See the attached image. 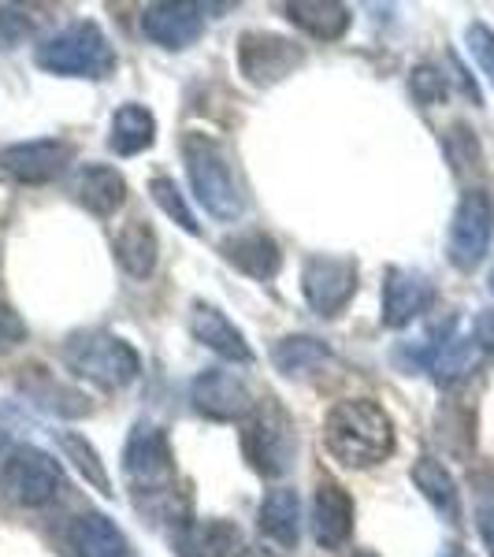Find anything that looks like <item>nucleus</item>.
I'll return each mask as SVG.
<instances>
[{
  "label": "nucleus",
  "mask_w": 494,
  "mask_h": 557,
  "mask_svg": "<svg viewBox=\"0 0 494 557\" xmlns=\"http://www.w3.org/2000/svg\"><path fill=\"white\" fill-rule=\"evenodd\" d=\"M190 401L205 420H215V424H235L238 420L242 424L257 398L242 375L227 372V368H205L190 383Z\"/></svg>",
  "instance_id": "nucleus-12"
},
{
  "label": "nucleus",
  "mask_w": 494,
  "mask_h": 557,
  "mask_svg": "<svg viewBox=\"0 0 494 557\" xmlns=\"http://www.w3.org/2000/svg\"><path fill=\"white\" fill-rule=\"evenodd\" d=\"M123 475H127V487L134 491L141 509H157L160 502L172 509L178 469L164 428L152 420H138L131 428L127 446H123Z\"/></svg>",
  "instance_id": "nucleus-2"
},
{
  "label": "nucleus",
  "mask_w": 494,
  "mask_h": 557,
  "mask_svg": "<svg viewBox=\"0 0 494 557\" xmlns=\"http://www.w3.org/2000/svg\"><path fill=\"white\" fill-rule=\"evenodd\" d=\"M439 557H465V550L457 543H446L443 550H439Z\"/></svg>",
  "instance_id": "nucleus-38"
},
{
  "label": "nucleus",
  "mask_w": 494,
  "mask_h": 557,
  "mask_svg": "<svg viewBox=\"0 0 494 557\" xmlns=\"http://www.w3.org/2000/svg\"><path fill=\"white\" fill-rule=\"evenodd\" d=\"M446 157H450V168L457 175H465L469 168L480 164V141H476V131L469 123H454L450 131H446Z\"/></svg>",
  "instance_id": "nucleus-32"
},
{
  "label": "nucleus",
  "mask_w": 494,
  "mask_h": 557,
  "mask_svg": "<svg viewBox=\"0 0 494 557\" xmlns=\"http://www.w3.org/2000/svg\"><path fill=\"white\" fill-rule=\"evenodd\" d=\"M309 524L320 550H343L349 539H354V498H349V491L338 480L323 475L317 483Z\"/></svg>",
  "instance_id": "nucleus-15"
},
{
  "label": "nucleus",
  "mask_w": 494,
  "mask_h": 557,
  "mask_svg": "<svg viewBox=\"0 0 494 557\" xmlns=\"http://www.w3.org/2000/svg\"><path fill=\"white\" fill-rule=\"evenodd\" d=\"M472 343L483 349V354H494V309H483L472 323Z\"/></svg>",
  "instance_id": "nucleus-37"
},
{
  "label": "nucleus",
  "mask_w": 494,
  "mask_h": 557,
  "mask_svg": "<svg viewBox=\"0 0 494 557\" xmlns=\"http://www.w3.org/2000/svg\"><path fill=\"white\" fill-rule=\"evenodd\" d=\"M64 357L67 372H75L78 380L97 383L101 391H123L141 375V357L127 338L112 335V331L89 327V331H75V335L64 338Z\"/></svg>",
  "instance_id": "nucleus-5"
},
{
  "label": "nucleus",
  "mask_w": 494,
  "mask_h": 557,
  "mask_svg": "<svg viewBox=\"0 0 494 557\" xmlns=\"http://www.w3.org/2000/svg\"><path fill=\"white\" fill-rule=\"evenodd\" d=\"M115 260L120 268L134 278H149L157 272V260H160V238L157 231L149 227L146 220H131L127 227L115 235Z\"/></svg>",
  "instance_id": "nucleus-26"
},
{
  "label": "nucleus",
  "mask_w": 494,
  "mask_h": 557,
  "mask_svg": "<svg viewBox=\"0 0 494 557\" xmlns=\"http://www.w3.org/2000/svg\"><path fill=\"white\" fill-rule=\"evenodd\" d=\"M152 141H157V115L149 112L146 104H120L112 115V123H108V149L115 152V157L131 160V157H141L146 149H152Z\"/></svg>",
  "instance_id": "nucleus-24"
},
{
  "label": "nucleus",
  "mask_w": 494,
  "mask_h": 557,
  "mask_svg": "<svg viewBox=\"0 0 494 557\" xmlns=\"http://www.w3.org/2000/svg\"><path fill=\"white\" fill-rule=\"evenodd\" d=\"M257 528L280 550H298L301 543V498L294 487H272L257 509Z\"/></svg>",
  "instance_id": "nucleus-20"
},
{
  "label": "nucleus",
  "mask_w": 494,
  "mask_h": 557,
  "mask_svg": "<svg viewBox=\"0 0 494 557\" xmlns=\"http://www.w3.org/2000/svg\"><path fill=\"white\" fill-rule=\"evenodd\" d=\"M34 64L60 78L104 83L120 60H115V49L101 26L94 20H78L64 26L60 34H52V38H45L38 49H34Z\"/></svg>",
  "instance_id": "nucleus-4"
},
{
  "label": "nucleus",
  "mask_w": 494,
  "mask_h": 557,
  "mask_svg": "<svg viewBox=\"0 0 494 557\" xmlns=\"http://www.w3.org/2000/svg\"><path fill=\"white\" fill-rule=\"evenodd\" d=\"M242 457L260 480H283L298 457V431L275 398H257L242 420Z\"/></svg>",
  "instance_id": "nucleus-6"
},
{
  "label": "nucleus",
  "mask_w": 494,
  "mask_h": 557,
  "mask_svg": "<svg viewBox=\"0 0 494 557\" xmlns=\"http://www.w3.org/2000/svg\"><path fill=\"white\" fill-rule=\"evenodd\" d=\"M71 197L75 205H83L89 215L108 220L127 205V178L108 164H83L71 178Z\"/></svg>",
  "instance_id": "nucleus-17"
},
{
  "label": "nucleus",
  "mask_w": 494,
  "mask_h": 557,
  "mask_svg": "<svg viewBox=\"0 0 494 557\" xmlns=\"http://www.w3.org/2000/svg\"><path fill=\"white\" fill-rule=\"evenodd\" d=\"M305 64V49L294 38L272 30H246L238 38V75L249 86L268 89L291 78Z\"/></svg>",
  "instance_id": "nucleus-9"
},
{
  "label": "nucleus",
  "mask_w": 494,
  "mask_h": 557,
  "mask_svg": "<svg viewBox=\"0 0 494 557\" xmlns=\"http://www.w3.org/2000/svg\"><path fill=\"white\" fill-rule=\"evenodd\" d=\"M349 557H375V554H361V550H357V554H349Z\"/></svg>",
  "instance_id": "nucleus-40"
},
{
  "label": "nucleus",
  "mask_w": 494,
  "mask_h": 557,
  "mask_svg": "<svg viewBox=\"0 0 494 557\" xmlns=\"http://www.w3.org/2000/svg\"><path fill=\"white\" fill-rule=\"evenodd\" d=\"M286 20L317 41H343L354 26V12L338 0H291L283 4Z\"/></svg>",
  "instance_id": "nucleus-22"
},
{
  "label": "nucleus",
  "mask_w": 494,
  "mask_h": 557,
  "mask_svg": "<svg viewBox=\"0 0 494 557\" xmlns=\"http://www.w3.org/2000/svg\"><path fill=\"white\" fill-rule=\"evenodd\" d=\"M220 253L231 268H238L242 275L257 278V283L275 278L283 268L280 242L272 235H264V231H238V235H227L220 242Z\"/></svg>",
  "instance_id": "nucleus-18"
},
{
  "label": "nucleus",
  "mask_w": 494,
  "mask_h": 557,
  "mask_svg": "<svg viewBox=\"0 0 494 557\" xmlns=\"http://www.w3.org/2000/svg\"><path fill=\"white\" fill-rule=\"evenodd\" d=\"M172 546L178 557H246L242 528L231 520H186L175 528Z\"/></svg>",
  "instance_id": "nucleus-16"
},
{
  "label": "nucleus",
  "mask_w": 494,
  "mask_h": 557,
  "mask_svg": "<svg viewBox=\"0 0 494 557\" xmlns=\"http://www.w3.org/2000/svg\"><path fill=\"white\" fill-rule=\"evenodd\" d=\"M494 238V201L483 186H469L454 205L446 231V260L457 272H476L483 264Z\"/></svg>",
  "instance_id": "nucleus-8"
},
{
  "label": "nucleus",
  "mask_w": 494,
  "mask_h": 557,
  "mask_svg": "<svg viewBox=\"0 0 494 557\" xmlns=\"http://www.w3.org/2000/svg\"><path fill=\"white\" fill-rule=\"evenodd\" d=\"M205 12L209 4H190V0H157L141 8V34L168 52H183L205 34Z\"/></svg>",
  "instance_id": "nucleus-13"
},
{
  "label": "nucleus",
  "mask_w": 494,
  "mask_h": 557,
  "mask_svg": "<svg viewBox=\"0 0 494 557\" xmlns=\"http://www.w3.org/2000/svg\"><path fill=\"white\" fill-rule=\"evenodd\" d=\"M34 34V20L15 4H0V49H20Z\"/></svg>",
  "instance_id": "nucleus-34"
},
{
  "label": "nucleus",
  "mask_w": 494,
  "mask_h": 557,
  "mask_svg": "<svg viewBox=\"0 0 494 557\" xmlns=\"http://www.w3.org/2000/svg\"><path fill=\"white\" fill-rule=\"evenodd\" d=\"M331 361V346L317 335H286L272 346V364L283 375H309Z\"/></svg>",
  "instance_id": "nucleus-28"
},
{
  "label": "nucleus",
  "mask_w": 494,
  "mask_h": 557,
  "mask_svg": "<svg viewBox=\"0 0 494 557\" xmlns=\"http://www.w3.org/2000/svg\"><path fill=\"white\" fill-rule=\"evenodd\" d=\"M246 557H264V554H249V550H246Z\"/></svg>",
  "instance_id": "nucleus-41"
},
{
  "label": "nucleus",
  "mask_w": 494,
  "mask_h": 557,
  "mask_svg": "<svg viewBox=\"0 0 494 557\" xmlns=\"http://www.w3.org/2000/svg\"><path fill=\"white\" fill-rule=\"evenodd\" d=\"M380 298H383V312H380L383 327L402 331L435 305V283H431L424 272H417V268L391 264L387 272H383Z\"/></svg>",
  "instance_id": "nucleus-14"
},
{
  "label": "nucleus",
  "mask_w": 494,
  "mask_h": 557,
  "mask_svg": "<svg viewBox=\"0 0 494 557\" xmlns=\"http://www.w3.org/2000/svg\"><path fill=\"white\" fill-rule=\"evenodd\" d=\"M480 354H483V349L472 343V335L469 338L450 335L443 346L435 349V357H431V364H428L431 380L443 386V391H450V386L465 383L476 372V364H480Z\"/></svg>",
  "instance_id": "nucleus-27"
},
{
  "label": "nucleus",
  "mask_w": 494,
  "mask_h": 557,
  "mask_svg": "<svg viewBox=\"0 0 494 557\" xmlns=\"http://www.w3.org/2000/svg\"><path fill=\"white\" fill-rule=\"evenodd\" d=\"M409 94L420 108L443 104L450 97V75H443L435 64H417L409 71Z\"/></svg>",
  "instance_id": "nucleus-31"
},
{
  "label": "nucleus",
  "mask_w": 494,
  "mask_h": 557,
  "mask_svg": "<svg viewBox=\"0 0 494 557\" xmlns=\"http://www.w3.org/2000/svg\"><path fill=\"white\" fill-rule=\"evenodd\" d=\"M23 391L34 406H41L45 412L52 417H86L89 412V401L83 398L78 391H71L67 383H60L57 375H49L45 368H23Z\"/></svg>",
  "instance_id": "nucleus-25"
},
{
  "label": "nucleus",
  "mask_w": 494,
  "mask_h": 557,
  "mask_svg": "<svg viewBox=\"0 0 494 557\" xmlns=\"http://www.w3.org/2000/svg\"><path fill=\"white\" fill-rule=\"evenodd\" d=\"M149 197L157 201V209L164 212L168 220H175L178 227L186 231V235H201V223H197V215L190 212V205H186V194L178 190L175 178H168V175L149 178Z\"/></svg>",
  "instance_id": "nucleus-30"
},
{
  "label": "nucleus",
  "mask_w": 494,
  "mask_h": 557,
  "mask_svg": "<svg viewBox=\"0 0 494 557\" xmlns=\"http://www.w3.org/2000/svg\"><path fill=\"white\" fill-rule=\"evenodd\" d=\"M183 164L186 178L194 186V197L212 220L220 223H235L242 209H246V197H242L235 172H231L227 149L201 131H186L183 134Z\"/></svg>",
  "instance_id": "nucleus-3"
},
{
  "label": "nucleus",
  "mask_w": 494,
  "mask_h": 557,
  "mask_svg": "<svg viewBox=\"0 0 494 557\" xmlns=\"http://www.w3.org/2000/svg\"><path fill=\"white\" fill-rule=\"evenodd\" d=\"M409 480H412V487L424 494L428 506L446 520V524L450 528L461 524V491H457V480L450 475V469L439 461V457H431V454L417 457L412 469H409Z\"/></svg>",
  "instance_id": "nucleus-21"
},
{
  "label": "nucleus",
  "mask_w": 494,
  "mask_h": 557,
  "mask_svg": "<svg viewBox=\"0 0 494 557\" xmlns=\"http://www.w3.org/2000/svg\"><path fill=\"white\" fill-rule=\"evenodd\" d=\"M476 532H480L483 550L494 557V483L476 491Z\"/></svg>",
  "instance_id": "nucleus-35"
},
{
  "label": "nucleus",
  "mask_w": 494,
  "mask_h": 557,
  "mask_svg": "<svg viewBox=\"0 0 494 557\" xmlns=\"http://www.w3.org/2000/svg\"><path fill=\"white\" fill-rule=\"evenodd\" d=\"M20 343H26V320L8 301H0V349H12Z\"/></svg>",
  "instance_id": "nucleus-36"
},
{
  "label": "nucleus",
  "mask_w": 494,
  "mask_h": 557,
  "mask_svg": "<svg viewBox=\"0 0 494 557\" xmlns=\"http://www.w3.org/2000/svg\"><path fill=\"white\" fill-rule=\"evenodd\" d=\"M64 491V469L41 446H12L0 457V494L20 509H41Z\"/></svg>",
  "instance_id": "nucleus-7"
},
{
  "label": "nucleus",
  "mask_w": 494,
  "mask_h": 557,
  "mask_svg": "<svg viewBox=\"0 0 494 557\" xmlns=\"http://www.w3.org/2000/svg\"><path fill=\"white\" fill-rule=\"evenodd\" d=\"M57 446L64 450V457L71 465H75V472L83 475V480L94 487L97 494H104V498H112V480H108V469L101 461V454H97V446L89 443L86 435H78V431H57Z\"/></svg>",
  "instance_id": "nucleus-29"
},
{
  "label": "nucleus",
  "mask_w": 494,
  "mask_h": 557,
  "mask_svg": "<svg viewBox=\"0 0 494 557\" xmlns=\"http://www.w3.org/2000/svg\"><path fill=\"white\" fill-rule=\"evenodd\" d=\"M67 543L75 557H127V539H123L112 517L97 513V509H86V513L71 520Z\"/></svg>",
  "instance_id": "nucleus-23"
},
{
  "label": "nucleus",
  "mask_w": 494,
  "mask_h": 557,
  "mask_svg": "<svg viewBox=\"0 0 494 557\" xmlns=\"http://www.w3.org/2000/svg\"><path fill=\"white\" fill-rule=\"evenodd\" d=\"M487 286H491V290H494V268H491V275H487Z\"/></svg>",
  "instance_id": "nucleus-39"
},
{
  "label": "nucleus",
  "mask_w": 494,
  "mask_h": 557,
  "mask_svg": "<svg viewBox=\"0 0 494 557\" xmlns=\"http://www.w3.org/2000/svg\"><path fill=\"white\" fill-rule=\"evenodd\" d=\"M190 331L205 349H212L215 357L231 364H254V349H249L246 335L223 317V309H215L209 301H197L190 312Z\"/></svg>",
  "instance_id": "nucleus-19"
},
{
  "label": "nucleus",
  "mask_w": 494,
  "mask_h": 557,
  "mask_svg": "<svg viewBox=\"0 0 494 557\" xmlns=\"http://www.w3.org/2000/svg\"><path fill=\"white\" fill-rule=\"evenodd\" d=\"M301 294L312 312L323 320H335L357 294V260L312 253L301 268Z\"/></svg>",
  "instance_id": "nucleus-10"
},
{
  "label": "nucleus",
  "mask_w": 494,
  "mask_h": 557,
  "mask_svg": "<svg viewBox=\"0 0 494 557\" xmlns=\"http://www.w3.org/2000/svg\"><path fill=\"white\" fill-rule=\"evenodd\" d=\"M78 149L64 138H34L0 149V172L23 186H49L75 164Z\"/></svg>",
  "instance_id": "nucleus-11"
},
{
  "label": "nucleus",
  "mask_w": 494,
  "mask_h": 557,
  "mask_svg": "<svg viewBox=\"0 0 494 557\" xmlns=\"http://www.w3.org/2000/svg\"><path fill=\"white\" fill-rule=\"evenodd\" d=\"M323 446L343 469H372L394 454V420L375 398H343L323 417Z\"/></svg>",
  "instance_id": "nucleus-1"
},
{
  "label": "nucleus",
  "mask_w": 494,
  "mask_h": 557,
  "mask_svg": "<svg viewBox=\"0 0 494 557\" xmlns=\"http://www.w3.org/2000/svg\"><path fill=\"white\" fill-rule=\"evenodd\" d=\"M465 45H469V57L476 60V67H480V75L487 78L491 89H494V30L487 23H469L465 26Z\"/></svg>",
  "instance_id": "nucleus-33"
}]
</instances>
